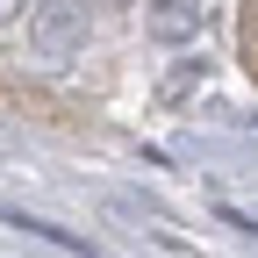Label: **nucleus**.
<instances>
[{
  "label": "nucleus",
  "instance_id": "nucleus-3",
  "mask_svg": "<svg viewBox=\"0 0 258 258\" xmlns=\"http://www.w3.org/2000/svg\"><path fill=\"white\" fill-rule=\"evenodd\" d=\"M0 22H15V0H0Z\"/></svg>",
  "mask_w": 258,
  "mask_h": 258
},
{
  "label": "nucleus",
  "instance_id": "nucleus-1",
  "mask_svg": "<svg viewBox=\"0 0 258 258\" xmlns=\"http://www.w3.org/2000/svg\"><path fill=\"white\" fill-rule=\"evenodd\" d=\"M86 43V0H36L29 8V50L36 57H72Z\"/></svg>",
  "mask_w": 258,
  "mask_h": 258
},
{
  "label": "nucleus",
  "instance_id": "nucleus-2",
  "mask_svg": "<svg viewBox=\"0 0 258 258\" xmlns=\"http://www.w3.org/2000/svg\"><path fill=\"white\" fill-rule=\"evenodd\" d=\"M194 22H201V0H158L151 8V36L179 43V36H194Z\"/></svg>",
  "mask_w": 258,
  "mask_h": 258
}]
</instances>
